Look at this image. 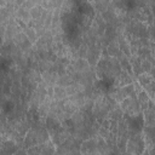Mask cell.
Here are the masks:
<instances>
[{"instance_id":"obj_3","label":"cell","mask_w":155,"mask_h":155,"mask_svg":"<svg viewBox=\"0 0 155 155\" xmlns=\"http://www.w3.org/2000/svg\"><path fill=\"white\" fill-rule=\"evenodd\" d=\"M21 147L17 145L13 140L7 139L5 142H2L1 147H0V155H13Z\"/></svg>"},{"instance_id":"obj_10","label":"cell","mask_w":155,"mask_h":155,"mask_svg":"<svg viewBox=\"0 0 155 155\" xmlns=\"http://www.w3.org/2000/svg\"><path fill=\"white\" fill-rule=\"evenodd\" d=\"M73 82H74L73 78L69 74H65L63 76H58V80H57V84L56 85L57 86H61V87H67V86H69Z\"/></svg>"},{"instance_id":"obj_13","label":"cell","mask_w":155,"mask_h":155,"mask_svg":"<svg viewBox=\"0 0 155 155\" xmlns=\"http://www.w3.org/2000/svg\"><path fill=\"white\" fill-rule=\"evenodd\" d=\"M140 68H142L143 73H149L154 68V64L150 63L149 61H140Z\"/></svg>"},{"instance_id":"obj_15","label":"cell","mask_w":155,"mask_h":155,"mask_svg":"<svg viewBox=\"0 0 155 155\" xmlns=\"http://www.w3.org/2000/svg\"><path fill=\"white\" fill-rule=\"evenodd\" d=\"M0 92H1L4 96H6V97H10V96H11V86H7V85H2V86H1V90H0Z\"/></svg>"},{"instance_id":"obj_9","label":"cell","mask_w":155,"mask_h":155,"mask_svg":"<svg viewBox=\"0 0 155 155\" xmlns=\"http://www.w3.org/2000/svg\"><path fill=\"white\" fill-rule=\"evenodd\" d=\"M136 79H137V82H138L142 87H143L144 85H147V84L154 81V78H153L150 74H148V73H142V74H139Z\"/></svg>"},{"instance_id":"obj_1","label":"cell","mask_w":155,"mask_h":155,"mask_svg":"<svg viewBox=\"0 0 155 155\" xmlns=\"http://www.w3.org/2000/svg\"><path fill=\"white\" fill-rule=\"evenodd\" d=\"M144 150H145V143H144L142 133H137V134L128 137L127 143H126L127 153H131L132 155H140Z\"/></svg>"},{"instance_id":"obj_2","label":"cell","mask_w":155,"mask_h":155,"mask_svg":"<svg viewBox=\"0 0 155 155\" xmlns=\"http://www.w3.org/2000/svg\"><path fill=\"white\" fill-rule=\"evenodd\" d=\"M142 116H143L144 126L154 127V124H155V116H154V103H153V99L149 102L148 108L144 109V110L142 111Z\"/></svg>"},{"instance_id":"obj_4","label":"cell","mask_w":155,"mask_h":155,"mask_svg":"<svg viewBox=\"0 0 155 155\" xmlns=\"http://www.w3.org/2000/svg\"><path fill=\"white\" fill-rule=\"evenodd\" d=\"M70 64L74 67L75 71H78V73H86V71L90 69V65H88V63L86 62V59L76 58V59L70 61Z\"/></svg>"},{"instance_id":"obj_16","label":"cell","mask_w":155,"mask_h":155,"mask_svg":"<svg viewBox=\"0 0 155 155\" xmlns=\"http://www.w3.org/2000/svg\"><path fill=\"white\" fill-rule=\"evenodd\" d=\"M87 155H105V154H103L102 151H99V150L96 148V149H93V150H90V151L87 153Z\"/></svg>"},{"instance_id":"obj_6","label":"cell","mask_w":155,"mask_h":155,"mask_svg":"<svg viewBox=\"0 0 155 155\" xmlns=\"http://www.w3.org/2000/svg\"><path fill=\"white\" fill-rule=\"evenodd\" d=\"M16 18L21 19V21H22V22H24L25 24H28V23H29V21L31 19V18H30V15H29V10H27V8L22 7V6L17 8Z\"/></svg>"},{"instance_id":"obj_7","label":"cell","mask_w":155,"mask_h":155,"mask_svg":"<svg viewBox=\"0 0 155 155\" xmlns=\"http://www.w3.org/2000/svg\"><path fill=\"white\" fill-rule=\"evenodd\" d=\"M53 98L56 101H64L68 98V94L65 92V87H61V86H54L53 87Z\"/></svg>"},{"instance_id":"obj_8","label":"cell","mask_w":155,"mask_h":155,"mask_svg":"<svg viewBox=\"0 0 155 155\" xmlns=\"http://www.w3.org/2000/svg\"><path fill=\"white\" fill-rule=\"evenodd\" d=\"M23 33H24V35L27 36V39H28L33 45H34V44L38 41V39H39V36H38L35 29H34V28H30V27H28V25H27L25 29H23Z\"/></svg>"},{"instance_id":"obj_5","label":"cell","mask_w":155,"mask_h":155,"mask_svg":"<svg viewBox=\"0 0 155 155\" xmlns=\"http://www.w3.org/2000/svg\"><path fill=\"white\" fill-rule=\"evenodd\" d=\"M122 116H124V111L120 109L119 104L114 109H111L110 111H108V114H107V119H109L111 121H120L122 119Z\"/></svg>"},{"instance_id":"obj_14","label":"cell","mask_w":155,"mask_h":155,"mask_svg":"<svg viewBox=\"0 0 155 155\" xmlns=\"http://www.w3.org/2000/svg\"><path fill=\"white\" fill-rule=\"evenodd\" d=\"M109 130H107V128H103V127H99V130H98V133H97V136H99L101 138H103V139H105L108 136H109Z\"/></svg>"},{"instance_id":"obj_12","label":"cell","mask_w":155,"mask_h":155,"mask_svg":"<svg viewBox=\"0 0 155 155\" xmlns=\"http://www.w3.org/2000/svg\"><path fill=\"white\" fill-rule=\"evenodd\" d=\"M27 155H40L41 154V144L40 145H34L28 148L27 150Z\"/></svg>"},{"instance_id":"obj_11","label":"cell","mask_w":155,"mask_h":155,"mask_svg":"<svg viewBox=\"0 0 155 155\" xmlns=\"http://www.w3.org/2000/svg\"><path fill=\"white\" fill-rule=\"evenodd\" d=\"M42 11H44V8H42L40 5H36V6H34L33 8H30V10H29V15H30V18H31L33 21H38V19L41 17V15H42Z\"/></svg>"}]
</instances>
